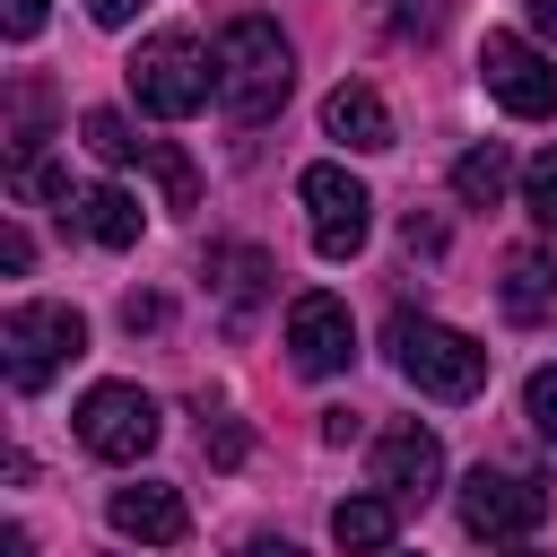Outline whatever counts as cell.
I'll return each instance as SVG.
<instances>
[{"label": "cell", "instance_id": "obj_1", "mask_svg": "<svg viewBox=\"0 0 557 557\" xmlns=\"http://www.w3.org/2000/svg\"><path fill=\"white\" fill-rule=\"evenodd\" d=\"M287 87H296L287 35L270 17H226V35H218V104H226V122H270L287 104Z\"/></svg>", "mask_w": 557, "mask_h": 557}, {"label": "cell", "instance_id": "obj_2", "mask_svg": "<svg viewBox=\"0 0 557 557\" xmlns=\"http://www.w3.org/2000/svg\"><path fill=\"white\" fill-rule=\"evenodd\" d=\"M392 366L426 400H479V383H487V348L435 313H392Z\"/></svg>", "mask_w": 557, "mask_h": 557}, {"label": "cell", "instance_id": "obj_3", "mask_svg": "<svg viewBox=\"0 0 557 557\" xmlns=\"http://www.w3.org/2000/svg\"><path fill=\"white\" fill-rule=\"evenodd\" d=\"M131 96H139V113L183 122V113H200L218 96V52H200V35H183V26L148 35L131 52Z\"/></svg>", "mask_w": 557, "mask_h": 557}, {"label": "cell", "instance_id": "obj_4", "mask_svg": "<svg viewBox=\"0 0 557 557\" xmlns=\"http://www.w3.org/2000/svg\"><path fill=\"white\" fill-rule=\"evenodd\" d=\"M78 348H87L78 305H9L0 313V374H9V392H44Z\"/></svg>", "mask_w": 557, "mask_h": 557}, {"label": "cell", "instance_id": "obj_5", "mask_svg": "<svg viewBox=\"0 0 557 557\" xmlns=\"http://www.w3.org/2000/svg\"><path fill=\"white\" fill-rule=\"evenodd\" d=\"M296 200L313 218V252L322 261H357L366 235H374V191L348 174V165H305L296 174Z\"/></svg>", "mask_w": 557, "mask_h": 557}, {"label": "cell", "instance_id": "obj_6", "mask_svg": "<svg viewBox=\"0 0 557 557\" xmlns=\"http://www.w3.org/2000/svg\"><path fill=\"white\" fill-rule=\"evenodd\" d=\"M461 522H470V540H487V548H513V540H531L540 522H548V487H531L522 470H470L461 479Z\"/></svg>", "mask_w": 557, "mask_h": 557}, {"label": "cell", "instance_id": "obj_7", "mask_svg": "<svg viewBox=\"0 0 557 557\" xmlns=\"http://www.w3.org/2000/svg\"><path fill=\"white\" fill-rule=\"evenodd\" d=\"M157 435H165V409H157L139 383H96V392L78 400V444H87L96 461H139Z\"/></svg>", "mask_w": 557, "mask_h": 557}, {"label": "cell", "instance_id": "obj_8", "mask_svg": "<svg viewBox=\"0 0 557 557\" xmlns=\"http://www.w3.org/2000/svg\"><path fill=\"white\" fill-rule=\"evenodd\" d=\"M479 87H487L513 122L557 113V70H548V52H540L531 35H487V44H479Z\"/></svg>", "mask_w": 557, "mask_h": 557}, {"label": "cell", "instance_id": "obj_9", "mask_svg": "<svg viewBox=\"0 0 557 557\" xmlns=\"http://www.w3.org/2000/svg\"><path fill=\"white\" fill-rule=\"evenodd\" d=\"M348 357H357L348 305H339L331 287H305V296L287 305V366L313 374V383H331V374H348Z\"/></svg>", "mask_w": 557, "mask_h": 557}, {"label": "cell", "instance_id": "obj_10", "mask_svg": "<svg viewBox=\"0 0 557 557\" xmlns=\"http://www.w3.org/2000/svg\"><path fill=\"white\" fill-rule=\"evenodd\" d=\"M435 487H444V444H435V426H418V418L383 426V435H374V496H392V505L409 513V505H426Z\"/></svg>", "mask_w": 557, "mask_h": 557}, {"label": "cell", "instance_id": "obj_11", "mask_svg": "<svg viewBox=\"0 0 557 557\" xmlns=\"http://www.w3.org/2000/svg\"><path fill=\"white\" fill-rule=\"evenodd\" d=\"M113 531L122 540H139V548H174L183 531H191V513H183V496L165 487V479H131V487H113Z\"/></svg>", "mask_w": 557, "mask_h": 557}, {"label": "cell", "instance_id": "obj_12", "mask_svg": "<svg viewBox=\"0 0 557 557\" xmlns=\"http://www.w3.org/2000/svg\"><path fill=\"white\" fill-rule=\"evenodd\" d=\"M209 287H218V305H226V331H244L252 305L278 287V270H270L261 244H209Z\"/></svg>", "mask_w": 557, "mask_h": 557}, {"label": "cell", "instance_id": "obj_13", "mask_svg": "<svg viewBox=\"0 0 557 557\" xmlns=\"http://www.w3.org/2000/svg\"><path fill=\"white\" fill-rule=\"evenodd\" d=\"M322 131L374 157V148H392V104H383V96H374L366 78H339V87L322 96Z\"/></svg>", "mask_w": 557, "mask_h": 557}, {"label": "cell", "instance_id": "obj_14", "mask_svg": "<svg viewBox=\"0 0 557 557\" xmlns=\"http://www.w3.org/2000/svg\"><path fill=\"white\" fill-rule=\"evenodd\" d=\"M61 218H70L87 244H104V252H131V244H139V200H131L122 183H87Z\"/></svg>", "mask_w": 557, "mask_h": 557}, {"label": "cell", "instance_id": "obj_15", "mask_svg": "<svg viewBox=\"0 0 557 557\" xmlns=\"http://www.w3.org/2000/svg\"><path fill=\"white\" fill-rule=\"evenodd\" d=\"M496 296H505V322H548L557 313V261L548 252H513Z\"/></svg>", "mask_w": 557, "mask_h": 557}, {"label": "cell", "instance_id": "obj_16", "mask_svg": "<svg viewBox=\"0 0 557 557\" xmlns=\"http://www.w3.org/2000/svg\"><path fill=\"white\" fill-rule=\"evenodd\" d=\"M392 531H400V505L392 496H348L331 513V548L339 557H374V548H392Z\"/></svg>", "mask_w": 557, "mask_h": 557}, {"label": "cell", "instance_id": "obj_17", "mask_svg": "<svg viewBox=\"0 0 557 557\" xmlns=\"http://www.w3.org/2000/svg\"><path fill=\"white\" fill-rule=\"evenodd\" d=\"M505 183H513V157H505L496 139H479V148L453 157V191H461V209H496Z\"/></svg>", "mask_w": 557, "mask_h": 557}, {"label": "cell", "instance_id": "obj_18", "mask_svg": "<svg viewBox=\"0 0 557 557\" xmlns=\"http://www.w3.org/2000/svg\"><path fill=\"white\" fill-rule=\"evenodd\" d=\"M78 139H87V148H96L104 165H131V157H148V139H139V131H131V122H122L113 104H96V113H78Z\"/></svg>", "mask_w": 557, "mask_h": 557}, {"label": "cell", "instance_id": "obj_19", "mask_svg": "<svg viewBox=\"0 0 557 557\" xmlns=\"http://www.w3.org/2000/svg\"><path fill=\"white\" fill-rule=\"evenodd\" d=\"M148 174L165 183V209H191V200H200V174H191V157H183L174 139H148Z\"/></svg>", "mask_w": 557, "mask_h": 557}, {"label": "cell", "instance_id": "obj_20", "mask_svg": "<svg viewBox=\"0 0 557 557\" xmlns=\"http://www.w3.org/2000/svg\"><path fill=\"white\" fill-rule=\"evenodd\" d=\"M522 209H531L540 226H557V148H540V157L522 165Z\"/></svg>", "mask_w": 557, "mask_h": 557}, {"label": "cell", "instance_id": "obj_21", "mask_svg": "<svg viewBox=\"0 0 557 557\" xmlns=\"http://www.w3.org/2000/svg\"><path fill=\"white\" fill-rule=\"evenodd\" d=\"M444 9H453V0H392V26H400L409 44H435V35H444Z\"/></svg>", "mask_w": 557, "mask_h": 557}, {"label": "cell", "instance_id": "obj_22", "mask_svg": "<svg viewBox=\"0 0 557 557\" xmlns=\"http://www.w3.org/2000/svg\"><path fill=\"white\" fill-rule=\"evenodd\" d=\"M522 409H531V426L557 444V366H540V374L522 383Z\"/></svg>", "mask_w": 557, "mask_h": 557}, {"label": "cell", "instance_id": "obj_23", "mask_svg": "<svg viewBox=\"0 0 557 557\" xmlns=\"http://www.w3.org/2000/svg\"><path fill=\"white\" fill-rule=\"evenodd\" d=\"M0 26H9V44H35L44 35V0H0Z\"/></svg>", "mask_w": 557, "mask_h": 557}, {"label": "cell", "instance_id": "obj_24", "mask_svg": "<svg viewBox=\"0 0 557 557\" xmlns=\"http://www.w3.org/2000/svg\"><path fill=\"white\" fill-rule=\"evenodd\" d=\"M209 461H218V470H235V461H244V426H235V418H218V426H209Z\"/></svg>", "mask_w": 557, "mask_h": 557}, {"label": "cell", "instance_id": "obj_25", "mask_svg": "<svg viewBox=\"0 0 557 557\" xmlns=\"http://www.w3.org/2000/svg\"><path fill=\"white\" fill-rule=\"evenodd\" d=\"M26 261H35V244H26V226H0V270H9V278H17V270H26Z\"/></svg>", "mask_w": 557, "mask_h": 557}, {"label": "cell", "instance_id": "obj_26", "mask_svg": "<svg viewBox=\"0 0 557 557\" xmlns=\"http://www.w3.org/2000/svg\"><path fill=\"white\" fill-rule=\"evenodd\" d=\"M139 9H148V0H87V17H96V26H131Z\"/></svg>", "mask_w": 557, "mask_h": 557}, {"label": "cell", "instance_id": "obj_27", "mask_svg": "<svg viewBox=\"0 0 557 557\" xmlns=\"http://www.w3.org/2000/svg\"><path fill=\"white\" fill-rule=\"evenodd\" d=\"M122 322H131V331H157V322H165V305H157V296H131V305H122Z\"/></svg>", "mask_w": 557, "mask_h": 557}, {"label": "cell", "instance_id": "obj_28", "mask_svg": "<svg viewBox=\"0 0 557 557\" xmlns=\"http://www.w3.org/2000/svg\"><path fill=\"white\" fill-rule=\"evenodd\" d=\"M522 17H531V35H540V44H557V0H522Z\"/></svg>", "mask_w": 557, "mask_h": 557}, {"label": "cell", "instance_id": "obj_29", "mask_svg": "<svg viewBox=\"0 0 557 557\" xmlns=\"http://www.w3.org/2000/svg\"><path fill=\"white\" fill-rule=\"evenodd\" d=\"M235 557H305V548H296V540H270V531H261V540H244Z\"/></svg>", "mask_w": 557, "mask_h": 557}, {"label": "cell", "instance_id": "obj_30", "mask_svg": "<svg viewBox=\"0 0 557 557\" xmlns=\"http://www.w3.org/2000/svg\"><path fill=\"white\" fill-rule=\"evenodd\" d=\"M0 557H35V540H26V522H9V531H0Z\"/></svg>", "mask_w": 557, "mask_h": 557}]
</instances>
